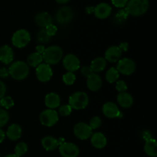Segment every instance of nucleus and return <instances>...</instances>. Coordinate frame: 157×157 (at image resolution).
Returning a JSON list of instances; mask_svg holds the SVG:
<instances>
[{
	"instance_id": "f257e3e1",
	"label": "nucleus",
	"mask_w": 157,
	"mask_h": 157,
	"mask_svg": "<svg viewBox=\"0 0 157 157\" xmlns=\"http://www.w3.org/2000/svg\"><path fill=\"white\" fill-rule=\"evenodd\" d=\"M9 73L14 80L22 81L29 76V67L22 61H15L9 67Z\"/></svg>"
},
{
	"instance_id": "f03ea898",
	"label": "nucleus",
	"mask_w": 157,
	"mask_h": 157,
	"mask_svg": "<svg viewBox=\"0 0 157 157\" xmlns=\"http://www.w3.org/2000/svg\"><path fill=\"white\" fill-rule=\"evenodd\" d=\"M149 7V0H128L125 9L129 15L133 16H140L147 12Z\"/></svg>"
},
{
	"instance_id": "7ed1b4c3",
	"label": "nucleus",
	"mask_w": 157,
	"mask_h": 157,
	"mask_svg": "<svg viewBox=\"0 0 157 157\" xmlns=\"http://www.w3.org/2000/svg\"><path fill=\"white\" fill-rule=\"evenodd\" d=\"M63 57V51L59 46L52 45L45 48L44 53L42 54L43 61L46 64H56L59 62Z\"/></svg>"
},
{
	"instance_id": "20e7f679",
	"label": "nucleus",
	"mask_w": 157,
	"mask_h": 157,
	"mask_svg": "<svg viewBox=\"0 0 157 157\" xmlns=\"http://www.w3.org/2000/svg\"><path fill=\"white\" fill-rule=\"evenodd\" d=\"M69 105L75 110H82L87 107L89 104L88 95L85 92L78 91L71 94L69 98Z\"/></svg>"
},
{
	"instance_id": "39448f33",
	"label": "nucleus",
	"mask_w": 157,
	"mask_h": 157,
	"mask_svg": "<svg viewBox=\"0 0 157 157\" xmlns=\"http://www.w3.org/2000/svg\"><path fill=\"white\" fill-rule=\"evenodd\" d=\"M31 35L26 29H21L16 31L12 37V43L18 48H23L29 44Z\"/></svg>"
},
{
	"instance_id": "423d86ee",
	"label": "nucleus",
	"mask_w": 157,
	"mask_h": 157,
	"mask_svg": "<svg viewBox=\"0 0 157 157\" xmlns=\"http://www.w3.org/2000/svg\"><path fill=\"white\" fill-rule=\"evenodd\" d=\"M41 124L45 127H52L58 121V113L55 110L47 109L43 110L39 117Z\"/></svg>"
},
{
	"instance_id": "0eeeda50",
	"label": "nucleus",
	"mask_w": 157,
	"mask_h": 157,
	"mask_svg": "<svg viewBox=\"0 0 157 157\" xmlns=\"http://www.w3.org/2000/svg\"><path fill=\"white\" fill-rule=\"evenodd\" d=\"M136 63L130 58H123L118 61L117 64V70L124 75H130L136 71Z\"/></svg>"
},
{
	"instance_id": "6e6552de",
	"label": "nucleus",
	"mask_w": 157,
	"mask_h": 157,
	"mask_svg": "<svg viewBox=\"0 0 157 157\" xmlns=\"http://www.w3.org/2000/svg\"><path fill=\"white\" fill-rule=\"evenodd\" d=\"M57 21L60 25H67L73 20V9L69 6H63L58 9L55 15Z\"/></svg>"
},
{
	"instance_id": "1a4fd4ad",
	"label": "nucleus",
	"mask_w": 157,
	"mask_h": 157,
	"mask_svg": "<svg viewBox=\"0 0 157 157\" xmlns=\"http://www.w3.org/2000/svg\"><path fill=\"white\" fill-rule=\"evenodd\" d=\"M93 130L90 126L84 122H80L75 124L74 127V133L75 136L81 140H85L89 139L93 133Z\"/></svg>"
},
{
	"instance_id": "9d476101",
	"label": "nucleus",
	"mask_w": 157,
	"mask_h": 157,
	"mask_svg": "<svg viewBox=\"0 0 157 157\" xmlns=\"http://www.w3.org/2000/svg\"><path fill=\"white\" fill-rule=\"evenodd\" d=\"M35 73H36V77L38 81L44 83L50 81L53 75V71L49 64H46V63L44 64L41 63L36 67Z\"/></svg>"
},
{
	"instance_id": "9b49d317",
	"label": "nucleus",
	"mask_w": 157,
	"mask_h": 157,
	"mask_svg": "<svg viewBox=\"0 0 157 157\" xmlns=\"http://www.w3.org/2000/svg\"><path fill=\"white\" fill-rule=\"evenodd\" d=\"M59 152L62 157H78L80 150L73 143L64 142L59 146Z\"/></svg>"
},
{
	"instance_id": "f8f14e48",
	"label": "nucleus",
	"mask_w": 157,
	"mask_h": 157,
	"mask_svg": "<svg viewBox=\"0 0 157 157\" xmlns=\"http://www.w3.org/2000/svg\"><path fill=\"white\" fill-rule=\"evenodd\" d=\"M80 60L73 54H68L63 58V65L69 72H75L80 68Z\"/></svg>"
},
{
	"instance_id": "ddd939ff",
	"label": "nucleus",
	"mask_w": 157,
	"mask_h": 157,
	"mask_svg": "<svg viewBox=\"0 0 157 157\" xmlns=\"http://www.w3.org/2000/svg\"><path fill=\"white\" fill-rule=\"evenodd\" d=\"M103 113L107 117L113 119L117 117H122V112L120 111L119 108L113 102H107L103 106Z\"/></svg>"
},
{
	"instance_id": "4468645a",
	"label": "nucleus",
	"mask_w": 157,
	"mask_h": 157,
	"mask_svg": "<svg viewBox=\"0 0 157 157\" xmlns=\"http://www.w3.org/2000/svg\"><path fill=\"white\" fill-rule=\"evenodd\" d=\"M112 12V7L106 2H101L94 7V13L98 18L105 19L108 18Z\"/></svg>"
},
{
	"instance_id": "2eb2a0df",
	"label": "nucleus",
	"mask_w": 157,
	"mask_h": 157,
	"mask_svg": "<svg viewBox=\"0 0 157 157\" xmlns=\"http://www.w3.org/2000/svg\"><path fill=\"white\" fill-rule=\"evenodd\" d=\"M53 18L52 16L47 12H38L35 17V22L41 29H44L49 25L52 24Z\"/></svg>"
},
{
	"instance_id": "dca6fc26",
	"label": "nucleus",
	"mask_w": 157,
	"mask_h": 157,
	"mask_svg": "<svg viewBox=\"0 0 157 157\" xmlns=\"http://www.w3.org/2000/svg\"><path fill=\"white\" fill-rule=\"evenodd\" d=\"M102 79L96 73H92L87 78V87L91 91H98L102 87Z\"/></svg>"
},
{
	"instance_id": "f3484780",
	"label": "nucleus",
	"mask_w": 157,
	"mask_h": 157,
	"mask_svg": "<svg viewBox=\"0 0 157 157\" xmlns=\"http://www.w3.org/2000/svg\"><path fill=\"white\" fill-rule=\"evenodd\" d=\"M14 60V52L9 45L0 47V62L4 64H9Z\"/></svg>"
},
{
	"instance_id": "a211bd4d",
	"label": "nucleus",
	"mask_w": 157,
	"mask_h": 157,
	"mask_svg": "<svg viewBox=\"0 0 157 157\" xmlns=\"http://www.w3.org/2000/svg\"><path fill=\"white\" fill-rule=\"evenodd\" d=\"M122 52L118 46H111L105 52V60L109 62L114 63L121 59Z\"/></svg>"
},
{
	"instance_id": "6ab92c4d",
	"label": "nucleus",
	"mask_w": 157,
	"mask_h": 157,
	"mask_svg": "<svg viewBox=\"0 0 157 157\" xmlns=\"http://www.w3.org/2000/svg\"><path fill=\"white\" fill-rule=\"evenodd\" d=\"M90 142L92 146L96 149H103L107 145V138L102 133H92L90 136Z\"/></svg>"
},
{
	"instance_id": "aec40b11",
	"label": "nucleus",
	"mask_w": 157,
	"mask_h": 157,
	"mask_svg": "<svg viewBox=\"0 0 157 157\" xmlns=\"http://www.w3.org/2000/svg\"><path fill=\"white\" fill-rule=\"evenodd\" d=\"M44 104L48 109H54L59 107L61 104V98L56 93H49L44 98Z\"/></svg>"
},
{
	"instance_id": "412c9836",
	"label": "nucleus",
	"mask_w": 157,
	"mask_h": 157,
	"mask_svg": "<svg viewBox=\"0 0 157 157\" xmlns=\"http://www.w3.org/2000/svg\"><path fill=\"white\" fill-rule=\"evenodd\" d=\"M22 133V129L18 124H12V125L9 126L7 129L6 135L8 136L9 140L12 141L17 140L21 136Z\"/></svg>"
},
{
	"instance_id": "4be33fe9",
	"label": "nucleus",
	"mask_w": 157,
	"mask_h": 157,
	"mask_svg": "<svg viewBox=\"0 0 157 157\" xmlns=\"http://www.w3.org/2000/svg\"><path fill=\"white\" fill-rule=\"evenodd\" d=\"M117 101L118 104L124 108H129L133 104V97L127 92H121L118 94Z\"/></svg>"
},
{
	"instance_id": "5701e85b",
	"label": "nucleus",
	"mask_w": 157,
	"mask_h": 157,
	"mask_svg": "<svg viewBox=\"0 0 157 157\" xmlns=\"http://www.w3.org/2000/svg\"><path fill=\"white\" fill-rule=\"evenodd\" d=\"M41 145L43 148L47 151H52V150H56L58 147V141L56 138L53 137L52 136H44L41 140Z\"/></svg>"
},
{
	"instance_id": "b1692460",
	"label": "nucleus",
	"mask_w": 157,
	"mask_h": 157,
	"mask_svg": "<svg viewBox=\"0 0 157 157\" xmlns=\"http://www.w3.org/2000/svg\"><path fill=\"white\" fill-rule=\"evenodd\" d=\"M144 151L150 157L157 156V143L153 138H150L147 140L144 145Z\"/></svg>"
},
{
	"instance_id": "393cba45",
	"label": "nucleus",
	"mask_w": 157,
	"mask_h": 157,
	"mask_svg": "<svg viewBox=\"0 0 157 157\" xmlns=\"http://www.w3.org/2000/svg\"><path fill=\"white\" fill-rule=\"evenodd\" d=\"M106 66H107V61L105 60V58H102V57H98L91 61L90 67L92 71L97 74L104 71Z\"/></svg>"
},
{
	"instance_id": "a878e982",
	"label": "nucleus",
	"mask_w": 157,
	"mask_h": 157,
	"mask_svg": "<svg viewBox=\"0 0 157 157\" xmlns=\"http://www.w3.org/2000/svg\"><path fill=\"white\" fill-rule=\"evenodd\" d=\"M43 61L42 55L37 52H34L29 55L27 58V64L30 67H37Z\"/></svg>"
},
{
	"instance_id": "bb28decb",
	"label": "nucleus",
	"mask_w": 157,
	"mask_h": 157,
	"mask_svg": "<svg viewBox=\"0 0 157 157\" xmlns=\"http://www.w3.org/2000/svg\"><path fill=\"white\" fill-rule=\"evenodd\" d=\"M119 77L120 73L115 67H110L105 75L106 80L110 84H113V83L117 81V80L119 79Z\"/></svg>"
},
{
	"instance_id": "cd10ccee",
	"label": "nucleus",
	"mask_w": 157,
	"mask_h": 157,
	"mask_svg": "<svg viewBox=\"0 0 157 157\" xmlns=\"http://www.w3.org/2000/svg\"><path fill=\"white\" fill-rule=\"evenodd\" d=\"M51 38L52 37L49 36L45 32V29H41L37 33V36H36V41L37 42L39 43V44H47L48 43L49 41H51Z\"/></svg>"
},
{
	"instance_id": "c85d7f7f",
	"label": "nucleus",
	"mask_w": 157,
	"mask_h": 157,
	"mask_svg": "<svg viewBox=\"0 0 157 157\" xmlns=\"http://www.w3.org/2000/svg\"><path fill=\"white\" fill-rule=\"evenodd\" d=\"M128 15L129 14L127 10L125 9H122L117 11V12L115 14L114 17H113V21L116 24H122L127 19Z\"/></svg>"
},
{
	"instance_id": "c756f323",
	"label": "nucleus",
	"mask_w": 157,
	"mask_h": 157,
	"mask_svg": "<svg viewBox=\"0 0 157 157\" xmlns=\"http://www.w3.org/2000/svg\"><path fill=\"white\" fill-rule=\"evenodd\" d=\"M28 150H29V147H28L27 144L24 142H20L15 146V154L20 157L25 154Z\"/></svg>"
},
{
	"instance_id": "7c9ffc66",
	"label": "nucleus",
	"mask_w": 157,
	"mask_h": 157,
	"mask_svg": "<svg viewBox=\"0 0 157 157\" xmlns=\"http://www.w3.org/2000/svg\"><path fill=\"white\" fill-rule=\"evenodd\" d=\"M0 105L6 110H9L14 106V101L10 96H4L0 100Z\"/></svg>"
},
{
	"instance_id": "2f4dec72",
	"label": "nucleus",
	"mask_w": 157,
	"mask_h": 157,
	"mask_svg": "<svg viewBox=\"0 0 157 157\" xmlns=\"http://www.w3.org/2000/svg\"><path fill=\"white\" fill-rule=\"evenodd\" d=\"M62 80L66 85H72L76 80V76L73 72L68 71L63 75Z\"/></svg>"
},
{
	"instance_id": "473e14b6",
	"label": "nucleus",
	"mask_w": 157,
	"mask_h": 157,
	"mask_svg": "<svg viewBox=\"0 0 157 157\" xmlns=\"http://www.w3.org/2000/svg\"><path fill=\"white\" fill-rule=\"evenodd\" d=\"M9 121V114L6 110L0 109V128L8 124Z\"/></svg>"
},
{
	"instance_id": "72a5a7b5",
	"label": "nucleus",
	"mask_w": 157,
	"mask_h": 157,
	"mask_svg": "<svg viewBox=\"0 0 157 157\" xmlns=\"http://www.w3.org/2000/svg\"><path fill=\"white\" fill-rule=\"evenodd\" d=\"M102 124V121H101V118L99 117H93L90 119V123H89L88 125L90 126V128L93 130H96V129H98Z\"/></svg>"
},
{
	"instance_id": "f704fd0d",
	"label": "nucleus",
	"mask_w": 157,
	"mask_h": 157,
	"mask_svg": "<svg viewBox=\"0 0 157 157\" xmlns=\"http://www.w3.org/2000/svg\"><path fill=\"white\" fill-rule=\"evenodd\" d=\"M58 112H59V114L61 116L67 117L71 113L72 108L69 104H64V105L60 106Z\"/></svg>"
},
{
	"instance_id": "c9c22d12",
	"label": "nucleus",
	"mask_w": 157,
	"mask_h": 157,
	"mask_svg": "<svg viewBox=\"0 0 157 157\" xmlns=\"http://www.w3.org/2000/svg\"><path fill=\"white\" fill-rule=\"evenodd\" d=\"M44 29H45L46 33H47L50 37L55 36L57 33V31H58V28H57V26L53 24H51L49 25H48L47 27L44 28Z\"/></svg>"
},
{
	"instance_id": "e433bc0d",
	"label": "nucleus",
	"mask_w": 157,
	"mask_h": 157,
	"mask_svg": "<svg viewBox=\"0 0 157 157\" xmlns=\"http://www.w3.org/2000/svg\"><path fill=\"white\" fill-rule=\"evenodd\" d=\"M116 89L117 91H119V93L121 92H126L127 90V85L126 84V82L124 81H117L116 84Z\"/></svg>"
},
{
	"instance_id": "4c0bfd02",
	"label": "nucleus",
	"mask_w": 157,
	"mask_h": 157,
	"mask_svg": "<svg viewBox=\"0 0 157 157\" xmlns=\"http://www.w3.org/2000/svg\"><path fill=\"white\" fill-rule=\"evenodd\" d=\"M81 73L83 76L87 78L90 75H91L92 73H94V72L92 71V70H91V68H90V66L86 65V66H83V67H81Z\"/></svg>"
},
{
	"instance_id": "58836bf2",
	"label": "nucleus",
	"mask_w": 157,
	"mask_h": 157,
	"mask_svg": "<svg viewBox=\"0 0 157 157\" xmlns=\"http://www.w3.org/2000/svg\"><path fill=\"white\" fill-rule=\"evenodd\" d=\"M112 4L117 8H124L127 6L128 0H111Z\"/></svg>"
},
{
	"instance_id": "ea45409f",
	"label": "nucleus",
	"mask_w": 157,
	"mask_h": 157,
	"mask_svg": "<svg viewBox=\"0 0 157 157\" xmlns=\"http://www.w3.org/2000/svg\"><path fill=\"white\" fill-rule=\"evenodd\" d=\"M9 75V69L6 68V67H0V78H8Z\"/></svg>"
},
{
	"instance_id": "a19ab883",
	"label": "nucleus",
	"mask_w": 157,
	"mask_h": 157,
	"mask_svg": "<svg viewBox=\"0 0 157 157\" xmlns=\"http://www.w3.org/2000/svg\"><path fill=\"white\" fill-rule=\"evenodd\" d=\"M6 93V86L3 81H0V100L5 96Z\"/></svg>"
},
{
	"instance_id": "79ce46f5",
	"label": "nucleus",
	"mask_w": 157,
	"mask_h": 157,
	"mask_svg": "<svg viewBox=\"0 0 157 157\" xmlns=\"http://www.w3.org/2000/svg\"><path fill=\"white\" fill-rule=\"evenodd\" d=\"M36 52L37 53L40 54V55H42V54L44 53V50H45V48H44V45H42V44H38V45L36 46Z\"/></svg>"
},
{
	"instance_id": "37998d69",
	"label": "nucleus",
	"mask_w": 157,
	"mask_h": 157,
	"mask_svg": "<svg viewBox=\"0 0 157 157\" xmlns=\"http://www.w3.org/2000/svg\"><path fill=\"white\" fill-rule=\"evenodd\" d=\"M118 47L121 48V52H127V50H128V43L127 42H122L121 43V44H120Z\"/></svg>"
},
{
	"instance_id": "c03bdc74",
	"label": "nucleus",
	"mask_w": 157,
	"mask_h": 157,
	"mask_svg": "<svg viewBox=\"0 0 157 157\" xmlns=\"http://www.w3.org/2000/svg\"><path fill=\"white\" fill-rule=\"evenodd\" d=\"M5 138H6V133L4 130L0 128V144L5 140Z\"/></svg>"
},
{
	"instance_id": "a18cd8bd",
	"label": "nucleus",
	"mask_w": 157,
	"mask_h": 157,
	"mask_svg": "<svg viewBox=\"0 0 157 157\" xmlns=\"http://www.w3.org/2000/svg\"><path fill=\"white\" fill-rule=\"evenodd\" d=\"M55 1L58 3H59V4H66V3L68 2L70 0H55Z\"/></svg>"
},
{
	"instance_id": "49530a36",
	"label": "nucleus",
	"mask_w": 157,
	"mask_h": 157,
	"mask_svg": "<svg viewBox=\"0 0 157 157\" xmlns=\"http://www.w3.org/2000/svg\"><path fill=\"white\" fill-rule=\"evenodd\" d=\"M86 12L87 13H91V12H94V7H87L86 9Z\"/></svg>"
},
{
	"instance_id": "de8ad7c7",
	"label": "nucleus",
	"mask_w": 157,
	"mask_h": 157,
	"mask_svg": "<svg viewBox=\"0 0 157 157\" xmlns=\"http://www.w3.org/2000/svg\"><path fill=\"white\" fill-rule=\"evenodd\" d=\"M4 157H19V156H17V155H15V153H14V154H9V155H6V156H4Z\"/></svg>"
},
{
	"instance_id": "09e8293b",
	"label": "nucleus",
	"mask_w": 157,
	"mask_h": 157,
	"mask_svg": "<svg viewBox=\"0 0 157 157\" xmlns=\"http://www.w3.org/2000/svg\"><path fill=\"white\" fill-rule=\"evenodd\" d=\"M0 107H1V105H0Z\"/></svg>"
},
{
	"instance_id": "8fccbe9b",
	"label": "nucleus",
	"mask_w": 157,
	"mask_h": 157,
	"mask_svg": "<svg viewBox=\"0 0 157 157\" xmlns=\"http://www.w3.org/2000/svg\"><path fill=\"white\" fill-rule=\"evenodd\" d=\"M0 157H1V156H0Z\"/></svg>"
}]
</instances>
